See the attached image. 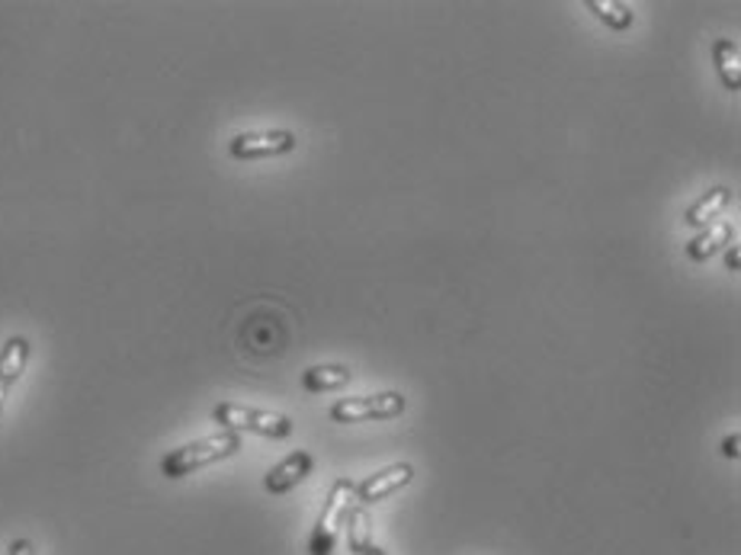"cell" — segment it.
Returning a JSON list of instances; mask_svg holds the SVG:
<instances>
[{"label": "cell", "instance_id": "1", "mask_svg": "<svg viewBox=\"0 0 741 555\" xmlns=\"http://www.w3.org/2000/svg\"><path fill=\"white\" fill-rule=\"evenodd\" d=\"M241 449V437L231 434V430H219L213 437H202V440H192V444L180 446V449H170L165 459H161V475L167 478H184V475L196 473L209 463H219L228 459Z\"/></svg>", "mask_w": 741, "mask_h": 555}, {"label": "cell", "instance_id": "2", "mask_svg": "<svg viewBox=\"0 0 741 555\" xmlns=\"http://www.w3.org/2000/svg\"><path fill=\"white\" fill-rule=\"evenodd\" d=\"M357 507V485L350 478H337L330 485L328 501L322 507V517L312 529V539H308V553L312 555H330L337 539H340V529L347 527V517L350 511Z\"/></svg>", "mask_w": 741, "mask_h": 555}, {"label": "cell", "instance_id": "3", "mask_svg": "<svg viewBox=\"0 0 741 555\" xmlns=\"http://www.w3.org/2000/svg\"><path fill=\"white\" fill-rule=\"evenodd\" d=\"M213 417L219 420L225 430H231V434L250 430V434H264V437H274V440H283V437L293 434V420L286 415L257 412V408H245V405H235V402H221V405H216Z\"/></svg>", "mask_w": 741, "mask_h": 555}, {"label": "cell", "instance_id": "4", "mask_svg": "<svg viewBox=\"0 0 741 555\" xmlns=\"http://www.w3.org/2000/svg\"><path fill=\"white\" fill-rule=\"evenodd\" d=\"M405 412V395L398 392H379V395H359V398H340L330 417L340 424L350 420H369V417H395Z\"/></svg>", "mask_w": 741, "mask_h": 555}, {"label": "cell", "instance_id": "5", "mask_svg": "<svg viewBox=\"0 0 741 555\" xmlns=\"http://www.w3.org/2000/svg\"><path fill=\"white\" fill-rule=\"evenodd\" d=\"M293 148H296V132H289V129L241 132L231 139L235 158H274V155H289Z\"/></svg>", "mask_w": 741, "mask_h": 555}, {"label": "cell", "instance_id": "6", "mask_svg": "<svg viewBox=\"0 0 741 555\" xmlns=\"http://www.w3.org/2000/svg\"><path fill=\"white\" fill-rule=\"evenodd\" d=\"M412 478H414V469L408 466V463H395V466H388V469H383V473L369 475L363 485H357V501H363V504H376V501L388 498L392 492L405 488Z\"/></svg>", "mask_w": 741, "mask_h": 555}, {"label": "cell", "instance_id": "7", "mask_svg": "<svg viewBox=\"0 0 741 555\" xmlns=\"http://www.w3.org/2000/svg\"><path fill=\"white\" fill-rule=\"evenodd\" d=\"M312 466H315V459H312L308 453H303V449H296V453H289L279 466L270 469V475H267L264 485H267L270 495H286L289 488H296L305 475L312 473Z\"/></svg>", "mask_w": 741, "mask_h": 555}, {"label": "cell", "instance_id": "8", "mask_svg": "<svg viewBox=\"0 0 741 555\" xmlns=\"http://www.w3.org/2000/svg\"><path fill=\"white\" fill-rule=\"evenodd\" d=\"M27 363H29V340L27 337H10V340L3 344V350H0V379L13 386V383L23 376Z\"/></svg>", "mask_w": 741, "mask_h": 555}, {"label": "cell", "instance_id": "9", "mask_svg": "<svg viewBox=\"0 0 741 555\" xmlns=\"http://www.w3.org/2000/svg\"><path fill=\"white\" fill-rule=\"evenodd\" d=\"M713 58H715V68H719V78L722 83L729 87V90H739L741 87V52L735 42H729V39H719L713 46Z\"/></svg>", "mask_w": 741, "mask_h": 555}, {"label": "cell", "instance_id": "10", "mask_svg": "<svg viewBox=\"0 0 741 555\" xmlns=\"http://www.w3.org/2000/svg\"><path fill=\"white\" fill-rule=\"evenodd\" d=\"M729 199H732V194H729L725 187H715V190H710L707 196H700V199L686 209V225H693V228L707 225L729 206Z\"/></svg>", "mask_w": 741, "mask_h": 555}, {"label": "cell", "instance_id": "11", "mask_svg": "<svg viewBox=\"0 0 741 555\" xmlns=\"http://www.w3.org/2000/svg\"><path fill=\"white\" fill-rule=\"evenodd\" d=\"M354 379V373L347 369V366H312L308 373H305V389L308 392H328V389H340V386H347Z\"/></svg>", "mask_w": 741, "mask_h": 555}, {"label": "cell", "instance_id": "12", "mask_svg": "<svg viewBox=\"0 0 741 555\" xmlns=\"http://www.w3.org/2000/svg\"><path fill=\"white\" fill-rule=\"evenodd\" d=\"M729 235H732V228L729 225H710L700 238H693L690 245H686V254L693 257V260H710L715 250L722 248L725 241H729Z\"/></svg>", "mask_w": 741, "mask_h": 555}, {"label": "cell", "instance_id": "13", "mask_svg": "<svg viewBox=\"0 0 741 555\" xmlns=\"http://www.w3.org/2000/svg\"><path fill=\"white\" fill-rule=\"evenodd\" d=\"M587 10L597 13V20H604L610 29H630L632 27V10L626 3H616V0H587Z\"/></svg>", "mask_w": 741, "mask_h": 555}, {"label": "cell", "instance_id": "14", "mask_svg": "<svg viewBox=\"0 0 741 555\" xmlns=\"http://www.w3.org/2000/svg\"><path fill=\"white\" fill-rule=\"evenodd\" d=\"M369 514H366V507H354L350 511V517H347V543H350V553L363 555L369 546H373V539H369Z\"/></svg>", "mask_w": 741, "mask_h": 555}, {"label": "cell", "instance_id": "15", "mask_svg": "<svg viewBox=\"0 0 741 555\" xmlns=\"http://www.w3.org/2000/svg\"><path fill=\"white\" fill-rule=\"evenodd\" d=\"M739 446H741V434H739V430H735L732 437H725V444H722V453H725L729 459H739V456H741Z\"/></svg>", "mask_w": 741, "mask_h": 555}, {"label": "cell", "instance_id": "16", "mask_svg": "<svg viewBox=\"0 0 741 555\" xmlns=\"http://www.w3.org/2000/svg\"><path fill=\"white\" fill-rule=\"evenodd\" d=\"M10 555H36V546L29 539H13L10 543Z\"/></svg>", "mask_w": 741, "mask_h": 555}, {"label": "cell", "instance_id": "17", "mask_svg": "<svg viewBox=\"0 0 741 555\" xmlns=\"http://www.w3.org/2000/svg\"><path fill=\"white\" fill-rule=\"evenodd\" d=\"M729 267H732V270H739V267H741V250L739 248L729 250Z\"/></svg>", "mask_w": 741, "mask_h": 555}, {"label": "cell", "instance_id": "18", "mask_svg": "<svg viewBox=\"0 0 741 555\" xmlns=\"http://www.w3.org/2000/svg\"><path fill=\"white\" fill-rule=\"evenodd\" d=\"M7 395H10V383H3V379H0V412H3V402H7Z\"/></svg>", "mask_w": 741, "mask_h": 555}, {"label": "cell", "instance_id": "19", "mask_svg": "<svg viewBox=\"0 0 741 555\" xmlns=\"http://www.w3.org/2000/svg\"><path fill=\"white\" fill-rule=\"evenodd\" d=\"M363 555H385V553H383V549H379V546H369V549H366V553H363Z\"/></svg>", "mask_w": 741, "mask_h": 555}]
</instances>
